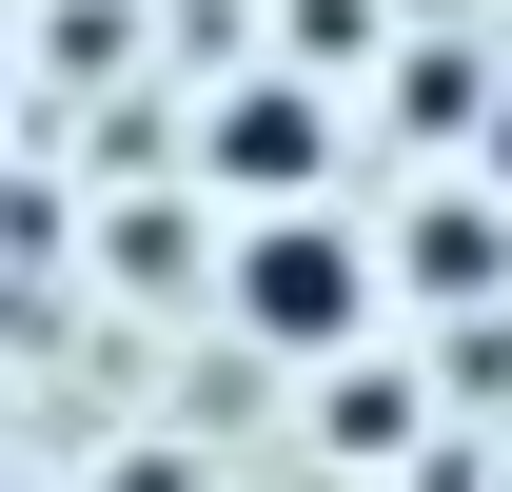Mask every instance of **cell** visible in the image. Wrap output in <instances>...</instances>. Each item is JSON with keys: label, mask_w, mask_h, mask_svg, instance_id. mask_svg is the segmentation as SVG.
Returning <instances> with one entry per match:
<instances>
[{"label": "cell", "mask_w": 512, "mask_h": 492, "mask_svg": "<svg viewBox=\"0 0 512 492\" xmlns=\"http://www.w3.org/2000/svg\"><path fill=\"white\" fill-rule=\"evenodd\" d=\"M355 296H375V256L335 237V217H256V237H237V315H256V335L335 355V335H355Z\"/></svg>", "instance_id": "6da1fadb"}, {"label": "cell", "mask_w": 512, "mask_h": 492, "mask_svg": "<svg viewBox=\"0 0 512 492\" xmlns=\"http://www.w3.org/2000/svg\"><path fill=\"white\" fill-rule=\"evenodd\" d=\"M316 158H335V119L296 99V79H237V99H217V178H237V197H296Z\"/></svg>", "instance_id": "7a4b0ae2"}, {"label": "cell", "mask_w": 512, "mask_h": 492, "mask_svg": "<svg viewBox=\"0 0 512 492\" xmlns=\"http://www.w3.org/2000/svg\"><path fill=\"white\" fill-rule=\"evenodd\" d=\"M394 276H414V296H493V197H434V217L394 237Z\"/></svg>", "instance_id": "3957f363"}, {"label": "cell", "mask_w": 512, "mask_h": 492, "mask_svg": "<svg viewBox=\"0 0 512 492\" xmlns=\"http://www.w3.org/2000/svg\"><path fill=\"white\" fill-rule=\"evenodd\" d=\"M99 492H197V453H119V473H99Z\"/></svg>", "instance_id": "277c9868"}]
</instances>
